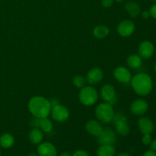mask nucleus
Wrapping results in <instances>:
<instances>
[{
  "instance_id": "obj_1",
  "label": "nucleus",
  "mask_w": 156,
  "mask_h": 156,
  "mask_svg": "<svg viewBox=\"0 0 156 156\" xmlns=\"http://www.w3.org/2000/svg\"><path fill=\"white\" fill-rule=\"evenodd\" d=\"M27 107L30 114L36 118L48 117L52 109L50 101L43 96L39 95L31 98Z\"/></svg>"
},
{
  "instance_id": "obj_2",
  "label": "nucleus",
  "mask_w": 156,
  "mask_h": 156,
  "mask_svg": "<svg viewBox=\"0 0 156 156\" xmlns=\"http://www.w3.org/2000/svg\"><path fill=\"white\" fill-rule=\"evenodd\" d=\"M133 89L139 95H148L152 91L153 82L152 78L146 73H139L131 79Z\"/></svg>"
},
{
  "instance_id": "obj_3",
  "label": "nucleus",
  "mask_w": 156,
  "mask_h": 156,
  "mask_svg": "<svg viewBox=\"0 0 156 156\" xmlns=\"http://www.w3.org/2000/svg\"><path fill=\"white\" fill-rule=\"evenodd\" d=\"M94 113L97 120L102 123H109L114 119V111L112 105L107 102L98 105Z\"/></svg>"
},
{
  "instance_id": "obj_4",
  "label": "nucleus",
  "mask_w": 156,
  "mask_h": 156,
  "mask_svg": "<svg viewBox=\"0 0 156 156\" xmlns=\"http://www.w3.org/2000/svg\"><path fill=\"white\" fill-rule=\"evenodd\" d=\"M79 98L82 105L91 106L94 105L98 99V93L94 87L84 86L81 88Z\"/></svg>"
},
{
  "instance_id": "obj_5",
  "label": "nucleus",
  "mask_w": 156,
  "mask_h": 156,
  "mask_svg": "<svg viewBox=\"0 0 156 156\" xmlns=\"http://www.w3.org/2000/svg\"><path fill=\"white\" fill-rule=\"evenodd\" d=\"M113 120L115 123L116 132L121 136H127L129 133L130 128L127 123V118L123 114H114Z\"/></svg>"
},
{
  "instance_id": "obj_6",
  "label": "nucleus",
  "mask_w": 156,
  "mask_h": 156,
  "mask_svg": "<svg viewBox=\"0 0 156 156\" xmlns=\"http://www.w3.org/2000/svg\"><path fill=\"white\" fill-rule=\"evenodd\" d=\"M52 118L56 122H65L68 120L69 117V111L65 106L61 105H57L53 107L50 112Z\"/></svg>"
},
{
  "instance_id": "obj_7",
  "label": "nucleus",
  "mask_w": 156,
  "mask_h": 156,
  "mask_svg": "<svg viewBox=\"0 0 156 156\" xmlns=\"http://www.w3.org/2000/svg\"><path fill=\"white\" fill-rule=\"evenodd\" d=\"M100 94L103 101L110 105H114L116 103V91L114 87L110 84H105L101 88Z\"/></svg>"
},
{
  "instance_id": "obj_8",
  "label": "nucleus",
  "mask_w": 156,
  "mask_h": 156,
  "mask_svg": "<svg viewBox=\"0 0 156 156\" xmlns=\"http://www.w3.org/2000/svg\"><path fill=\"white\" fill-rule=\"evenodd\" d=\"M98 140L101 145H114L117 140V136L113 129L103 128L102 132L98 136Z\"/></svg>"
},
{
  "instance_id": "obj_9",
  "label": "nucleus",
  "mask_w": 156,
  "mask_h": 156,
  "mask_svg": "<svg viewBox=\"0 0 156 156\" xmlns=\"http://www.w3.org/2000/svg\"><path fill=\"white\" fill-rule=\"evenodd\" d=\"M117 33L123 37H129L135 30V24L130 20H124L120 22L117 27Z\"/></svg>"
},
{
  "instance_id": "obj_10",
  "label": "nucleus",
  "mask_w": 156,
  "mask_h": 156,
  "mask_svg": "<svg viewBox=\"0 0 156 156\" xmlns=\"http://www.w3.org/2000/svg\"><path fill=\"white\" fill-rule=\"evenodd\" d=\"M155 52L153 44L149 41H145L140 44L138 48L139 56L144 59H148L152 56Z\"/></svg>"
},
{
  "instance_id": "obj_11",
  "label": "nucleus",
  "mask_w": 156,
  "mask_h": 156,
  "mask_svg": "<svg viewBox=\"0 0 156 156\" xmlns=\"http://www.w3.org/2000/svg\"><path fill=\"white\" fill-rule=\"evenodd\" d=\"M149 105L143 99H136L130 105V111L136 116H142L147 112Z\"/></svg>"
},
{
  "instance_id": "obj_12",
  "label": "nucleus",
  "mask_w": 156,
  "mask_h": 156,
  "mask_svg": "<svg viewBox=\"0 0 156 156\" xmlns=\"http://www.w3.org/2000/svg\"><path fill=\"white\" fill-rule=\"evenodd\" d=\"M37 154L39 156H56L57 150L53 143L50 142L41 143L37 146Z\"/></svg>"
},
{
  "instance_id": "obj_13",
  "label": "nucleus",
  "mask_w": 156,
  "mask_h": 156,
  "mask_svg": "<svg viewBox=\"0 0 156 156\" xmlns=\"http://www.w3.org/2000/svg\"><path fill=\"white\" fill-rule=\"evenodd\" d=\"M114 76L116 80L121 83H128L132 79V75L129 70L124 66H119L114 70Z\"/></svg>"
},
{
  "instance_id": "obj_14",
  "label": "nucleus",
  "mask_w": 156,
  "mask_h": 156,
  "mask_svg": "<svg viewBox=\"0 0 156 156\" xmlns=\"http://www.w3.org/2000/svg\"><path fill=\"white\" fill-rule=\"evenodd\" d=\"M104 77L103 71L100 68H93L89 70L87 74V82L91 85L100 83Z\"/></svg>"
},
{
  "instance_id": "obj_15",
  "label": "nucleus",
  "mask_w": 156,
  "mask_h": 156,
  "mask_svg": "<svg viewBox=\"0 0 156 156\" xmlns=\"http://www.w3.org/2000/svg\"><path fill=\"white\" fill-rule=\"evenodd\" d=\"M85 129L90 135L98 137L103 130V126L98 120H90L86 123Z\"/></svg>"
},
{
  "instance_id": "obj_16",
  "label": "nucleus",
  "mask_w": 156,
  "mask_h": 156,
  "mask_svg": "<svg viewBox=\"0 0 156 156\" xmlns=\"http://www.w3.org/2000/svg\"><path fill=\"white\" fill-rule=\"evenodd\" d=\"M138 127L143 134H151L155 129L153 122L146 117H143L139 120Z\"/></svg>"
},
{
  "instance_id": "obj_17",
  "label": "nucleus",
  "mask_w": 156,
  "mask_h": 156,
  "mask_svg": "<svg viewBox=\"0 0 156 156\" xmlns=\"http://www.w3.org/2000/svg\"><path fill=\"white\" fill-rule=\"evenodd\" d=\"M44 139V133L40 128H34L29 133V140L34 145H39Z\"/></svg>"
},
{
  "instance_id": "obj_18",
  "label": "nucleus",
  "mask_w": 156,
  "mask_h": 156,
  "mask_svg": "<svg viewBox=\"0 0 156 156\" xmlns=\"http://www.w3.org/2000/svg\"><path fill=\"white\" fill-rule=\"evenodd\" d=\"M125 9L128 12L129 16L132 18H136L140 15V11H141L140 6L139 5L138 3L133 1H129L126 2V4L125 5Z\"/></svg>"
},
{
  "instance_id": "obj_19",
  "label": "nucleus",
  "mask_w": 156,
  "mask_h": 156,
  "mask_svg": "<svg viewBox=\"0 0 156 156\" xmlns=\"http://www.w3.org/2000/svg\"><path fill=\"white\" fill-rule=\"evenodd\" d=\"M116 149L113 145H101L98 149V156H114Z\"/></svg>"
},
{
  "instance_id": "obj_20",
  "label": "nucleus",
  "mask_w": 156,
  "mask_h": 156,
  "mask_svg": "<svg viewBox=\"0 0 156 156\" xmlns=\"http://www.w3.org/2000/svg\"><path fill=\"white\" fill-rule=\"evenodd\" d=\"M37 128H40L44 133H48L53 129V123L47 117L44 118H38Z\"/></svg>"
},
{
  "instance_id": "obj_21",
  "label": "nucleus",
  "mask_w": 156,
  "mask_h": 156,
  "mask_svg": "<svg viewBox=\"0 0 156 156\" xmlns=\"http://www.w3.org/2000/svg\"><path fill=\"white\" fill-rule=\"evenodd\" d=\"M15 143V138L10 133H4L0 136V146L4 149L12 147Z\"/></svg>"
},
{
  "instance_id": "obj_22",
  "label": "nucleus",
  "mask_w": 156,
  "mask_h": 156,
  "mask_svg": "<svg viewBox=\"0 0 156 156\" xmlns=\"http://www.w3.org/2000/svg\"><path fill=\"white\" fill-rule=\"evenodd\" d=\"M109 28L105 25H98L93 30V35L98 39L106 37L109 34Z\"/></svg>"
},
{
  "instance_id": "obj_23",
  "label": "nucleus",
  "mask_w": 156,
  "mask_h": 156,
  "mask_svg": "<svg viewBox=\"0 0 156 156\" xmlns=\"http://www.w3.org/2000/svg\"><path fill=\"white\" fill-rule=\"evenodd\" d=\"M126 62L130 68L138 69L142 65V58L137 54H131L127 57Z\"/></svg>"
},
{
  "instance_id": "obj_24",
  "label": "nucleus",
  "mask_w": 156,
  "mask_h": 156,
  "mask_svg": "<svg viewBox=\"0 0 156 156\" xmlns=\"http://www.w3.org/2000/svg\"><path fill=\"white\" fill-rule=\"evenodd\" d=\"M73 84L78 88H83L85 85V79L81 75H76L73 78Z\"/></svg>"
},
{
  "instance_id": "obj_25",
  "label": "nucleus",
  "mask_w": 156,
  "mask_h": 156,
  "mask_svg": "<svg viewBox=\"0 0 156 156\" xmlns=\"http://www.w3.org/2000/svg\"><path fill=\"white\" fill-rule=\"evenodd\" d=\"M152 138L151 134H143V137H142V143L146 146H149L150 143H152Z\"/></svg>"
},
{
  "instance_id": "obj_26",
  "label": "nucleus",
  "mask_w": 156,
  "mask_h": 156,
  "mask_svg": "<svg viewBox=\"0 0 156 156\" xmlns=\"http://www.w3.org/2000/svg\"><path fill=\"white\" fill-rule=\"evenodd\" d=\"M72 156H89V154L88 152L83 150V149H78L73 152Z\"/></svg>"
},
{
  "instance_id": "obj_27",
  "label": "nucleus",
  "mask_w": 156,
  "mask_h": 156,
  "mask_svg": "<svg viewBox=\"0 0 156 156\" xmlns=\"http://www.w3.org/2000/svg\"><path fill=\"white\" fill-rule=\"evenodd\" d=\"M114 2V0H102L101 5L105 8H110L111 6H112Z\"/></svg>"
},
{
  "instance_id": "obj_28",
  "label": "nucleus",
  "mask_w": 156,
  "mask_h": 156,
  "mask_svg": "<svg viewBox=\"0 0 156 156\" xmlns=\"http://www.w3.org/2000/svg\"><path fill=\"white\" fill-rule=\"evenodd\" d=\"M149 12H150V15L153 18L156 19V3L154 4L152 7L150 8V10H149Z\"/></svg>"
},
{
  "instance_id": "obj_29",
  "label": "nucleus",
  "mask_w": 156,
  "mask_h": 156,
  "mask_svg": "<svg viewBox=\"0 0 156 156\" xmlns=\"http://www.w3.org/2000/svg\"><path fill=\"white\" fill-rule=\"evenodd\" d=\"M143 156H156V152L153 150H149L146 151L144 154H143Z\"/></svg>"
},
{
  "instance_id": "obj_30",
  "label": "nucleus",
  "mask_w": 156,
  "mask_h": 156,
  "mask_svg": "<svg viewBox=\"0 0 156 156\" xmlns=\"http://www.w3.org/2000/svg\"><path fill=\"white\" fill-rule=\"evenodd\" d=\"M150 16L151 15L149 11H144V12H143V13H142V17H143V18H145V19H148Z\"/></svg>"
},
{
  "instance_id": "obj_31",
  "label": "nucleus",
  "mask_w": 156,
  "mask_h": 156,
  "mask_svg": "<svg viewBox=\"0 0 156 156\" xmlns=\"http://www.w3.org/2000/svg\"><path fill=\"white\" fill-rule=\"evenodd\" d=\"M150 149L151 150H153L156 152V139L155 140H152V143H150Z\"/></svg>"
},
{
  "instance_id": "obj_32",
  "label": "nucleus",
  "mask_w": 156,
  "mask_h": 156,
  "mask_svg": "<svg viewBox=\"0 0 156 156\" xmlns=\"http://www.w3.org/2000/svg\"><path fill=\"white\" fill-rule=\"evenodd\" d=\"M50 105H51V107L53 108V107L56 106V105H59V101L56 100V99H52L51 101H50Z\"/></svg>"
},
{
  "instance_id": "obj_33",
  "label": "nucleus",
  "mask_w": 156,
  "mask_h": 156,
  "mask_svg": "<svg viewBox=\"0 0 156 156\" xmlns=\"http://www.w3.org/2000/svg\"><path fill=\"white\" fill-rule=\"evenodd\" d=\"M59 156H72V155L70 152H67V151H65V152H62V153L59 155Z\"/></svg>"
},
{
  "instance_id": "obj_34",
  "label": "nucleus",
  "mask_w": 156,
  "mask_h": 156,
  "mask_svg": "<svg viewBox=\"0 0 156 156\" xmlns=\"http://www.w3.org/2000/svg\"><path fill=\"white\" fill-rule=\"evenodd\" d=\"M116 156H131V155H129V153H127V152H121V153L118 154V155Z\"/></svg>"
},
{
  "instance_id": "obj_35",
  "label": "nucleus",
  "mask_w": 156,
  "mask_h": 156,
  "mask_svg": "<svg viewBox=\"0 0 156 156\" xmlns=\"http://www.w3.org/2000/svg\"><path fill=\"white\" fill-rule=\"evenodd\" d=\"M27 156H39L37 153H35V152H31V153L29 154Z\"/></svg>"
},
{
  "instance_id": "obj_36",
  "label": "nucleus",
  "mask_w": 156,
  "mask_h": 156,
  "mask_svg": "<svg viewBox=\"0 0 156 156\" xmlns=\"http://www.w3.org/2000/svg\"><path fill=\"white\" fill-rule=\"evenodd\" d=\"M114 1H116V2H123V1H124V0H114Z\"/></svg>"
},
{
  "instance_id": "obj_37",
  "label": "nucleus",
  "mask_w": 156,
  "mask_h": 156,
  "mask_svg": "<svg viewBox=\"0 0 156 156\" xmlns=\"http://www.w3.org/2000/svg\"><path fill=\"white\" fill-rule=\"evenodd\" d=\"M154 69H155V73H156V62H155V66H154Z\"/></svg>"
},
{
  "instance_id": "obj_38",
  "label": "nucleus",
  "mask_w": 156,
  "mask_h": 156,
  "mask_svg": "<svg viewBox=\"0 0 156 156\" xmlns=\"http://www.w3.org/2000/svg\"><path fill=\"white\" fill-rule=\"evenodd\" d=\"M151 1H152L153 2H155L156 3V0H151Z\"/></svg>"
},
{
  "instance_id": "obj_39",
  "label": "nucleus",
  "mask_w": 156,
  "mask_h": 156,
  "mask_svg": "<svg viewBox=\"0 0 156 156\" xmlns=\"http://www.w3.org/2000/svg\"><path fill=\"white\" fill-rule=\"evenodd\" d=\"M0 156H1V151H0Z\"/></svg>"
}]
</instances>
